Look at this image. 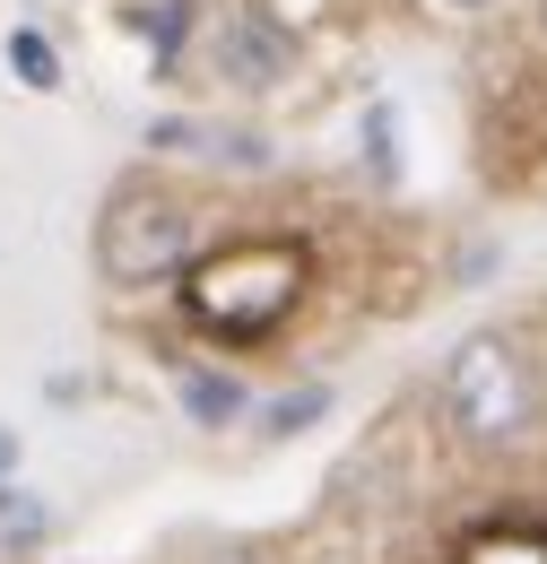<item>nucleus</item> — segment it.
Segmentation results:
<instances>
[{
	"mask_svg": "<svg viewBox=\"0 0 547 564\" xmlns=\"http://www.w3.org/2000/svg\"><path fill=\"white\" fill-rule=\"evenodd\" d=\"M435 417L461 452L504 460L522 452L547 417V382H539V348L522 330H470L435 373Z\"/></svg>",
	"mask_w": 547,
	"mask_h": 564,
	"instance_id": "nucleus-1",
	"label": "nucleus"
},
{
	"mask_svg": "<svg viewBox=\"0 0 547 564\" xmlns=\"http://www.w3.org/2000/svg\"><path fill=\"white\" fill-rule=\"evenodd\" d=\"M9 70H18V87H35V96H62V53H53L35 26L9 35Z\"/></svg>",
	"mask_w": 547,
	"mask_h": 564,
	"instance_id": "nucleus-8",
	"label": "nucleus"
},
{
	"mask_svg": "<svg viewBox=\"0 0 547 564\" xmlns=\"http://www.w3.org/2000/svg\"><path fill=\"white\" fill-rule=\"evenodd\" d=\"M53 530H62V512H53L44 495L18 487V478H0V547H9V556H35Z\"/></svg>",
	"mask_w": 547,
	"mask_h": 564,
	"instance_id": "nucleus-5",
	"label": "nucleus"
},
{
	"mask_svg": "<svg viewBox=\"0 0 547 564\" xmlns=\"http://www.w3.org/2000/svg\"><path fill=\"white\" fill-rule=\"evenodd\" d=\"M174 400H183V417L208 425V434L253 417V391H244L235 373H217V365H183V373H174Z\"/></svg>",
	"mask_w": 547,
	"mask_h": 564,
	"instance_id": "nucleus-4",
	"label": "nucleus"
},
{
	"mask_svg": "<svg viewBox=\"0 0 547 564\" xmlns=\"http://www.w3.org/2000/svg\"><path fill=\"white\" fill-rule=\"evenodd\" d=\"M296 70H304V35L261 0H244V9H226L208 26V78L226 96H278Z\"/></svg>",
	"mask_w": 547,
	"mask_h": 564,
	"instance_id": "nucleus-3",
	"label": "nucleus"
},
{
	"mask_svg": "<svg viewBox=\"0 0 547 564\" xmlns=\"http://www.w3.org/2000/svg\"><path fill=\"white\" fill-rule=\"evenodd\" d=\"M192 9H201V0H157V9H131V26L148 35V53H157V78H174V62H183V44H192Z\"/></svg>",
	"mask_w": 547,
	"mask_h": 564,
	"instance_id": "nucleus-6",
	"label": "nucleus"
},
{
	"mask_svg": "<svg viewBox=\"0 0 547 564\" xmlns=\"http://www.w3.org/2000/svg\"><path fill=\"white\" fill-rule=\"evenodd\" d=\"M365 156H374V174L400 165V113L392 105H365Z\"/></svg>",
	"mask_w": 547,
	"mask_h": 564,
	"instance_id": "nucleus-9",
	"label": "nucleus"
},
{
	"mask_svg": "<svg viewBox=\"0 0 547 564\" xmlns=\"http://www.w3.org/2000/svg\"><path fill=\"white\" fill-rule=\"evenodd\" d=\"M313 417H331V382H296L287 400H270L261 409V443H296Z\"/></svg>",
	"mask_w": 547,
	"mask_h": 564,
	"instance_id": "nucleus-7",
	"label": "nucleus"
},
{
	"mask_svg": "<svg viewBox=\"0 0 547 564\" xmlns=\"http://www.w3.org/2000/svg\"><path fill=\"white\" fill-rule=\"evenodd\" d=\"M539 18H547V0H539Z\"/></svg>",
	"mask_w": 547,
	"mask_h": 564,
	"instance_id": "nucleus-13",
	"label": "nucleus"
},
{
	"mask_svg": "<svg viewBox=\"0 0 547 564\" xmlns=\"http://www.w3.org/2000/svg\"><path fill=\"white\" fill-rule=\"evenodd\" d=\"M208 564H270V556H244V547H235V556H208Z\"/></svg>",
	"mask_w": 547,
	"mask_h": 564,
	"instance_id": "nucleus-11",
	"label": "nucleus"
},
{
	"mask_svg": "<svg viewBox=\"0 0 547 564\" xmlns=\"http://www.w3.org/2000/svg\"><path fill=\"white\" fill-rule=\"evenodd\" d=\"M201 252V200L165 174H122L96 209V279L105 286H165Z\"/></svg>",
	"mask_w": 547,
	"mask_h": 564,
	"instance_id": "nucleus-2",
	"label": "nucleus"
},
{
	"mask_svg": "<svg viewBox=\"0 0 547 564\" xmlns=\"http://www.w3.org/2000/svg\"><path fill=\"white\" fill-rule=\"evenodd\" d=\"M443 9H486V0H443Z\"/></svg>",
	"mask_w": 547,
	"mask_h": 564,
	"instance_id": "nucleus-12",
	"label": "nucleus"
},
{
	"mask_svg": "<svg viewBox=\"0 0 547 564\" xmlns=\"http://www.w3.org/2000/svg\"><path fill=\"white\" fill-rule=\"evenodd\" d=\"M0 478H18V425H0Z\"/></svg>",
	"mask_w": 547,
	"mask_h": 564,
	"instance_id": "nucleus-10",
	"label": "nucleus"
}]
</instances>
